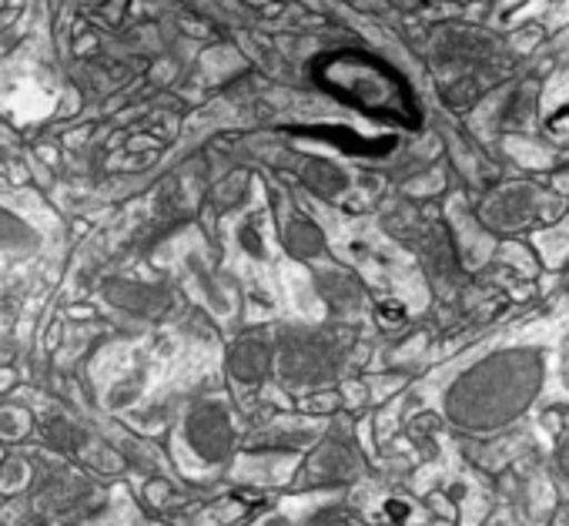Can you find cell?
<instances>
[{"label": "cell", "instance_id": "cell-1", "mask_svg": "<svg viewBox=\"0 0 569 526\" xmlns=\"http://www.w3.org/2000/svg\"><path fill=\"white\" fill-rule=\"evenodd\" d=\"M319 81L326 91L339 95L346 105H356L362 115L392 121V125H416V101L406 81L382 61L359 54V51H342L329 54L316 68Z\"/></svg>", "mask_w": 569, "mask_h": 526}]
</instances>
